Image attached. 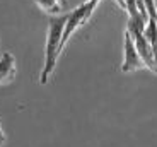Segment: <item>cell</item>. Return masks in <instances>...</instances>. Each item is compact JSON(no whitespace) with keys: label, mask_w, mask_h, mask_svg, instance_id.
Listing matches in <instances>:
<instances>
[{"label":"cell","mask_w":157,"mask_h":147,"mask_svg":"<svg viewBox=\"0 0 157 147\" xmlns=\"http://www.w3.org/2000/svg\"><path fill=\"white\" fill-rule=\"evenodd\" d=\"M68 14H58V16H51L48 21V36H46V48H44V67L39 75V82L48 84L51 74L55 72L58 56L62 53V36L63 29L67 24Z\"/></svg>","instance_id":"1"},{"label":"cell","mask_w":157,"mask_h":147,"mask_svg":"<svg viewBox=\"0 0 157 147\" xmlns=\"http://www.w3.org/2000/svg\"><path fill=\"white\" fill-rule=\"evenodd\" d=\"M145 68L144 62H142L140 55H138L137 48H135L133 38L130 36L128 31H125V41H123V64H121V72L128 74V72H135Z\"/></svg>","instance_id":"2"},{"label":"cell","mask_w":157,"mask_h":147,"mask_svg":"<svg viewBox=\"0 0 157 147\" xmlns=\"http://www.w3.org/2000/svg\"><path fill=\"white\" fill-rule=\"evenodd\" d=\"M84 24H86V5L82 4L77 9H74L72 12H68V19H67L65 29H63V36H62V52L65 48V44H67V41L70 40V36Z\"/></svg>","instance_id":"3"},{"label":"cell","mask_w":157,"mask_h":147,"mask_svg":"<svg viewBox=\"0 0 157 147\" xmlns=\"http://www.w3.org/2000/svg\"><path fill=\"white\" fill-rule=\"evenodd\" d=\"M16 75V60L12 53H4L0 56V84L10 82Z\"/></svg>","instance_id":"4"},{"label":"cell","mask_w":157,"mask_h":147,"mask_svg":"<svg viewBox=\"0 0 157 147\" xmlns=\"http://www.w3.org/2000/svg\"><path fill=\"white\" fill-rule=\"evenodd\" d=\"M34 4L43 12L51 14V16H58L60 12H62V7H63L60 0H34Z\"/></svg>","instance_id":"5"},{"label":"cell","mask_w":157,"mask_h":147,"mask_svg":"<svg viewBox=\"0 0 157 147\" xmlns=\"http://www.w3.org/2000/svg\"><path fill=\"white\" fill-rule=\"evenodd\" d=\"M144 36L149 41V44L152 46V53H154V48L157 44V26H155V21L154 19H149V22L145 26V31H144Z\"/></svg>","instance_id":"6"},{"label":"cell","mask_w":157,"mask_h":147,"mask_svg":"<svg viewBox=\"0 0 157 147\" xmlns=\"http://www.w3.org/2000/svg\"><path fill=\"white\" fill-rule=\"evenodd\" d=\"M144 5H145L147 14H149V19H155L157 12H155V4H154V0H144Z\"/></svg>","instance_id":"7"},{"label":"cell","mask_w":157,"mask_h":147,"mask_svg":"<svg viewBox=\"0 0 157 147\" xmlns=\"http://www.w3.org/2000/svg\"><path fill=\"white\" fill-rule=\"evenodd\" d=\"M154 62H155V72H157V44L154 48Z\"/></svg>","instance_id":"8"},{"label":"cell","mask_w":157,"mask_h":147,"mask_svg":"<svg viewBox=\"0 0 157 147\" xmlns=\"http://www.w3.org/2000/svg\"><path fill=\"white\" fill-rule=\"evenodd\" d=\"M114 2H116V4L120 5L121 9H125V0H114Z\"/></svg>","instance_id":"9"},{"label":"cell","mask_w":157,"mask_h":147,"mask_svg":"<svg viewBox=\"0 0 157 147\" xmlns=\"http://www.w3.org/2000/svg\"><path fill=\"white\" fill-rule=\"evenodd\" d=\"M60 2H62V5H63V7L67 5V0H60Z\"/></svg>","instance_id":"10"},{"label":"cell","mask_w":157,"mask_h":147,"mask_svg":"<svg viewBox=\"0 0 157 147\" xmlns=\"http://www.w3.org/2000/svg\"><path fill=\"white\" fill-rule=\"evenodd\" d=\"M2 144H4V137H0V145H2Z\"/></svg>","instance_id":"11"},{"label":"cell","mask_w":157,"mask_h":147,"mask_svg":"<svg viewBox=\"0 0 157 147\" xmlns=\"http://www.w3.org/2000/svg\"><path fill=\"white\" fill-rule=\"evenodd\" d=\"M154 4H155V12H157V0H154Z\"/></svg>","instance_id":"12"},{"label":"cell","mask_w":157,"mask_h":147,"mask_svg":"<svg viewBox=\"0 0 157 147\" xmlns=\"http://www.w3.org/2000/svg\"><path fill=\"white\" fill-rule=\"evenodd\" d=\"M154 21H155V26H157V16H155V19H154Z\"/></svg>","instance_id":"13"},{"label":"cell","mask_w":157,"mask_h":147,"mask_svg":"<svg viewBox=\"0 0 157 147\" xmlns=\"http://www.w3.org/2000/svg\"><path fill=\"white\" fill-rule=\"evenodd\" d=\"M0 137H4V135H2V130H0Z\"/></svg>","instance_id":"14"},{"label":"cell","mask_w":157,"mask_h":147,"mask_svg":"<svg viewBox=\"0 0 157 147\" xmlns=\"http://www.w3.org/2000/svg\"><path fill=\"white\" fill-rule=\"evenodd\" d=\"M84 2H86V0H84Z\"/></svg>","instance_id":"15"}]
</instances>
